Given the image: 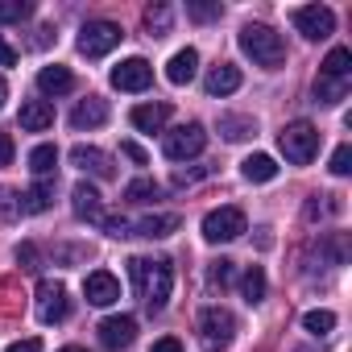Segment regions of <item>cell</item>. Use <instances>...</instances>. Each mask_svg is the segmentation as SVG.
Wrapping results in <instances>:
<instances>
[{
	"label": "cell",
	"instance_id": "obj_39",
	"mask_svg": "<svg viewBox=\"0 0 352 352\" xmlns=\"http://www.w3.org/2000/svg\"><path fill=\"white\" fill-rule=\"evenodd\" d=\"M5 352H42V340H38V336H30V340H17V344H9Z\"/></svg>",
	"mask_w": 352,
	"mask_h": 352
},
{
	"label": "cell",
	"instance_id": "obj_33",
	"mask_svg": "<svg viewBox=\"0 0 352 352\" xmlns=\"http://www.w3.org/2000/svg\"><path fill=\"white\" fill-rule=\"evenodd\" d=\"M187 17H191V21H216V17H220V0H212V5H208V0H191V5H187Z\"/></svg>",
	"mask_w": 352,
	"mask_h": 352
},
{
	"label": "cell",
	"instance_id": "obj_16",
	"mask_svg": "<svg viewBox=\"0 0 352 352\" xmlns=\"http://www.w3.org/2000/svg\"><path fill=\"white\" fill-rule=\"evenodd\" d=\"M179 216L174 212H157V216H145V220H137L133 224V232L129 236H145V241H162V236H170V232H179Z\"/></svg>",
	"mask_w": 352,
	"mask_h": 352
},
{
	"label": "cell",
	"instance_id": "obj_25",
	"mask_svg": "<svg viewBox=\"0 0 352 352\" xmlns=\"http://www.w3.org/2000/svg\"><path fill=\"white\" fill-rule=\"evenodd\" d=\"M220 133H224V141H249L257 133V120L253 116H220Z\"/></svg>",
	"mask_w": 352,
	"mask_h": 352
},
{
	"label": "cell",
	"instance_id": "obj_6",
	"mask_svg": "<svg viewBox=\"0 0 352 352\" xmlns=\"http://www.w3.org/2000/svg\"><path fill=\"white\" fill-rule=\"evenodd\" d=\"M245 232H249V220L241 208H216L204 216V241H212V245H228Z\"/></svg>",
	"mask_w": 352,
	"mask_h": 352
},
{
	"label": "cell",
	"instance_id": "obj_9",
	"mask_svg": "<svg viewBox=\"0 0 352 352\" xmlns=\"http://www.w3.org/2000/svg\"><path fill=\"white\" fill-rule=\"evenodd\" d=\"M71 315V298H67V286L54 282V278H42L38 282V319L50 327V323H63Z\"/></svg>",
	"mask_w": 352,
	"mask_h": 352
},
{
	"label": "cell",
	"instance_id": "obj_36",
	"mask_svg": "<svg viewBox=\"0 0 352 352\" xmlns=\"http://www.w3.org/2000/svg\"><path fill=\"white\" fill-rule=\"evenodd\" d=\"M100 224H104L108 236H129V220L124 216H100Z\"/></svg>",
	"mask_w": 352,
	"mask_h": 352
},
{
	"label": "cell",
	"instance_id": "obj_29",
	"mask_svg": "<svg viewBox=\"0 0 352 352\" xmlns=\"http://www.w3.org/2000/svg\"><path fill=\"white\" fill-rule=\"evenodd\" d=\"M124 199H129V204H153V199H162V187H157L153 179H133V183L124 187Z\"/></svg>",
	"mask_w": 352,
	"mask_h": 352
},
{
	"label": "cell",
	"instance_id": "obj_35",
	"mask_svg": "<svg viewBox=\"0 0 352 352\" xmlns=\"http://www.w3.org/2000/svg\"><path fill=\"white\" fill-rule=\"evenodd\" d=\"M208 278H212V286H228V282H232V261H228V257H220V261H212V270H208Z\"/></svg>",
	"mask_w": 352,
	"mask_h": 352
},
{
	"label": "cell",
	"instance_id": "obj_1",
	"mask_svg": "<svg viewBox=\"0 0 352 352\" xmlns=\"http://www.w3.org/2000/svg\"><path fill=\"white\" fill-rule=\"evenodd\" d=\"M129 274L137 282V294L149 311H162L170 302V290H174V270L170 261H149V257H133L129 261Z\"/></svg>",
	"mask_w": 352,
	"mask_h": 352
},
{
	"label": "cell",
	"instance_id": "obj_24",
	"mask_svg": "<svg viewBox=\"0 0 352 352\" xmlns=\"http://www.w3.org/2000/svg\"><path fill=\"white\" fill-rule=\"evenodd\" d=\"M50 199H54V187H50V183H38V187H30L25 195H17V208H21L25 216H38V212L50 208Z\"/></svg>",
	"mask_w": 352,
	"mask_h": 352
},
{
	"label": "cell",
	"instance_id": "obj_4",
	"mask_svg": "<svg viewBox=\"0 0 352 352\" xmlns=\"http://www.w3.org/2000/svg\"><path fill=\"white\" fill-rule=\"evenodd\" d=\"M199 340H204L208 352L232 348V340H236V319H232V311H224V307H204V311H199Z\"/></svg>",
	"mask_w": 352,
	"mask_h": 352
},
{
	"label": "cell",
	"instance_id": "obj_2",
	"mask_svg": "<svg viewBox=\"0 0 352 352\" xmlns=\"http://www.w3.org/2000/svg\"><path fill=\"white\" fill-rule=\"evenodd\" d=\"M241 50L253 58V67H265V71H274V67L286 63V42L270 25H245L241 30Z\"/></svg>",
	"mask_w": 352,
	"mask_h": 352
},
{
	"label": "cell",
	"instance_id": "obj_42",
	"mask_svg": "<svg viewBox=\"0 0 352 352\" xmlns=\"http://www.w3.org/2000/svg\"><path fill=\"white\" fill-rule=\"evenodd\" d=\"M13 63H17V50H13L5 38H0V67H13Z\"/></svg>",
	"mask_w": 352,
	"mask_h": 352
},
{
	"label": "cell",
	"instance_id": "obj_5",
	"mask_svg": "<svg viewBox=\"0 0 352 352\" xmlns=\"http://www.w3.org/2000/svg\"><path fill=\"white\" fill-rule=\"evenodd\" d=\"M120 38H124V30L116 25V21H87L83 30H79V54L83 58H104L108 50H116L120 46Z\"/></svg>",
	"mask_w": 352,
	"mask_h": 352
},
{
	"label": "cell",
	"instance_id": "obj_19",
	"mask_svg": "<svg viewBox=\"0 0 352 352\" xmlns=\"http://www.w3.org/2000/svg\"><path fill=\"white\" fill-rule=\"evenodd\" d=\"M195 71H199V54L187 46V50H179V54H170V63H166V79L174 83V87H183V83H191L195 79Z\"/></svg>",
	"mask_w": 352,
	"mask_h": 352
},
{
	"label": "cell",
	"instance_id": "obj_18",
	"mask_svg": "<svg viewBox=\"0 0 352 352\" xmlns=\"http://www.w3.org/2000/svg\"><path fill=\"white\" fill-rule=\"evenodd\" d=\"M17 120H21L25 133H46L54 124V108H50V100H25Z\"/></svg>",
	"mask_w": 352,
	"mask_h": 352
},
{
	"label": "cell",
	"instance_id": "obj_44",
	"mask_svg": "<svg viewBox=\"0 0 352 352\" xmlns=\"http://www.w3.org/2000/svg\"><path fill=\"white\" fill-rule=\"evenodd\" d=\"M58 352H87V348H75V344H67V348H58Z\"/></svg>",
	"mask_w": 352,
	"mask_h": 352
},
{
	"label": "cell",
	"instance_id": "obj_26",
	"mask_svg": "<svg viewBox=\"0 0 352 352\" xmlns=\"http://www.w3.org/2000/svg\"><path fill=\"white\" fill-rule=\"evenodd\" d=\"M170 21H174V9H170V5H149V9H145V30H149V38H166V34H170Z\"/></svg>",
	"mask_w": 352,
	"mask_h": 352
},
{
	"label": "cell",
	"instance_id": "obj_8",
	"mask_svg": "<svg viewBox=\"0 0 352 352\" xmlns=\"http://www.w3.org/2000/svg\"><path fill=\"white\" fill-rule=\"evenodd\" d=\"M204 145H208V133H204V124H179V129H170L166 133V157L170 162H187V157H199L204 153Z\"/></svg>",
	"mask_w": 352,
	"mask_h": 352
},
{
	"label": "cell",
	"instance_id": "obj_38",
	"mask_svg": "<svg viewBox=\"0 0 352 352\" xmlns=\"http://www.w3.org/2000/svg\"><path fill=\"white\" fill-rule=\"evenodd\" d=\"M120 153H124L129 162H137V166H149V153H145L137 141H124V145H120Z\"/></svg>",
	"mask_w": 352,
	"mask_h": 352
},
{
	"label": "cell",
	"instance_id": "obj_22",
	"mask_svg": "<svg viewBox=\"0 0 352 352\" xmlns=\"http://www.w3.org/2000/svg\"><path fill=\"white\" fill-rule=\"evenodd\" d=\"M241 174H245L249 183H274L278 179V162L270 153H253V157L241 162Z\"/></svg>",
	"mask_w": 352,
	"mask_h": 352
},
{
	"label": "cell",
	"instance_id": "obj_30",
	"mask_svg": "<svg viewBox=\"0 0 352 352\" xmlns=\"http://www.w3.org/2000/svg\"><path fill=\"white\" fill-rule=\"evenodd\" d=\"M34 13L30 0H0V25H13V21H25Z\"/></svg>",
	"mask_w": 352,
	"mask_h": 352
},
{
	"label": "cell",
	"instance_id": "obj_17",
	"mask_svg": "<svg viewBox=\"0 0 352 352\" xmlns=\"http://www.w3.org/2000/svg\"><path fill=\"white\" fill-rule=\"evenodd\" d=\"M204 87H208V96H232V91L241 87V67H232V63H216V67L208 71Z\"/></svg>",
	"mask_w": 352,
	"mask_h": 352
},
{
	"label": "cell",
	"instance_id": "obj_20",
	"mask_svg": "<svg viewBox=\"0 0 352 352\" xmlns=\"http://www.w3.org/2000/svg\"><path fill=\"white\" fill-rule=\"evenodd\" d=\"M38 87H42L46 96H71V91H75V75L54 63V67H42V71H38Z\"/></svg>",
	"mask_w": 352,
	"mask_h": 352
},
{
	"label": "cell",
	"instance_id": "obj_41",
	"mask_svg": "<svg viewBox=\"0 0 352 352\" xmlns=\"http://www.w3.org/2000/svg\"><path fill=\"white\" fill-rule=\"evenodd\" d=\"M9 162H13V137L0 133V166H9Z\"/></svg>",
	"mask_w": 352,
	"mask_h": 352
},
{
	"label": "cell",
	"instance_id": "obj_21",
	"mask_svg": "<svg viewBox=\"0 0 352 352\" xmlns=\"http://www.w3.org/2000/svg\"><path fill=\"white\" fill-rule=\"evenodd\" d=\"M71 208H75L79 220H100V191H96L91 183H75V191H71Z\"/></svg>",
	"mask_w": 352,
	"mask_h": 352
},
{
	"label": "cell",
	"instance_id": "obj_28",
	"mask_svg": "<svg viewBox=\"0 0 352 352\" xmlns=\"http://www.w3.org/2000/svg\"><path fill=\"white\" fill-rule=\"evenodd\" d=\"M241 294H245L249 307H257V302L265 298V270H261V265H253V270L241 278Z\"/></svg>",
	"mask_w": 352,
	"mask_h": 352
},
{
	"label": "cell",
	"instance_id": "obj_34",
	"mask_svg": "<svg viewBox=\"0 0 352 352\" xmlns=\"http://www.w3.org/2000/svg\"><path fill=\"white\" fill-rule=\"evenodd\" d=\"M327 170L344 179V174L352 170V145H336V153H331V166H327Z\"/></svg>",
	"mask_w": 352,
	"mask_h": 352
},
{
	"label": "cell",
	"instance_id": "obj_7",
	"mask_svg": "<svg viewBox=\"0 0 352 352\" xmlns=\"http://www.w3.org/2000/svg\"><path fill=\"white\" fill-rule=\"evenodd\" d=\"M290 21H294V30H298L307 42H323V38L336 34V13H331L327 5H298V9L290 13Z\"/></svg>",
	"mask_w": 352,
	"mask_h": 352
},
{
	"label": "cell",
	"instance_id": "obj_37",
	"mask_svg": "<svg viewBox=\"0 0 352 352\" xmlns=\"http://www.w3.org/2000/svg\"><path fill=\"white\" fill-rule=\"evenodd\" d=\"M17 261H21V270H38L42 261H38V245H17Z\"/></svg>",
	"mask_w": 352,
	"mask_h": 352
},
{
	"label": "cell",
	"instance_id": "obj_11",
	"mask_svg": "<svg viewBox=\"0 0 352 352\" xmlns=\"http://www.w3.org/2000/svg\"><path fill=\"white\" fill-rule=\"evenodd\" d=\"M83 294H87L91 307H112V302L120 298V282H116L108 270H91L87 282H83Z\"/></svg>",
	"mask_w": 352,
	"mask_h": 352
},
{
	"label": "cell",
	"instance_id": "obj_10",
	"mask_svg": "<svg viewBox=\"0 0 352 352\" xmlns=\"http://www.w3.org/2000/svg\"><path fill=\"white\" fill-rule=\"evenodd\" d=\"M112 87L116 91H145L149 83H153V67L145 63V58H124L120 67H112Z\"/></svg>",
	"mask_w": 352,
	"mask_h": 352
},
{
	"label": "cell",
	"instance_id": "obj_27",
	"mask_svg": "<svg viewBox=\"0 0 352 352\" xmlns=\"http://www.w3.org/2000/svg\"><path fill=\"white\" fill-rule=\"evenodd\" d=\"M30 170L38 174V179H50V174L58 170V149H54V145H38V149L30 153Z\"/></svg>",
	"mask_w": 352,
	"mask_h": 352
},
{
	"label": "cell",
	"instance_id": "obj_14",
	"mask_svg": "<svg viewBox=\"0 0 352 352\" xmlns=\"http://www.w3.org/2000/svg\"><path fill=\"white\" fill-rule=\"evenodd\" d=\"M108 120V100H100V96H87V100H79L75 104V112H71V129H100Z\"/></svg>",
	"mask_w": 352,
	"mask_h": 352
},
{
	"label": "cell",
	"instance_id": "obj_3",
	"mask_svg": "<svg viewBox=\"0 0 352 352\" xmlns=\"http://www.w3.org/2000/svg\"><path fill=\"white\" fill-rule=\"evenodd\" d=\"M278 149L286 153L290 166H307L315 153H319V129L311 120H294L278 133Z\"/></svg>",
	"mask_w": 352,
	"mask_h": 352
},
{
	"label": "cell",
	"instance_id": "obj_43",
	"mask_svg": "<svg viewBox=\"0 0 352 352\" xmlns=\"http://www.w3.org/2000/svg\"><path fill=\"white\" fill-rule=\"evenodd\" d=\"M5 100H9V83H5V75H0V108H5Z\"/></svg>",
	"mask_w": 352,
	"mask_h": 352
},
{
	"label": "cell",
	"instance_id": "obj_31",
	"mask_svg": "<svg viewBox=\"0 0 352 352\" xmlns=\"http://www.w3.org/2000/svg\"><path fill=\"white\" fill-rule=\"evenodd\" d=\"M302 327H307L311 336H331L336 315H331V311H307V315H302Z\"/></svg>",
	"mask_w": 352,
	"mask_h": 352
},
{
	"label": "cell",
	"instance_id": "obj_32",
	"mask_svg": "<svg viewBox=\"0 0 352 352\" xmlns=\"http://www.w3.org/2000/svg\"><path fill=\"white\" fill-rule=\"evenodd\" d=\"M344 91H348V83H336V79H315V100H323V104L344 100Z\"/></svg>",
	"mask_w": 352,
	"mask_h": 352
},
{
	"label": "cell",
	"instance_id": "obj_13",
	"mask_svg": "<svg viewBox=\"0 0 352 352\" xmlns=\"http://www.w3.org/2000/svg\"><path fill=\"white\" fill-rule=\"evenodd\" d=\"M71 166H79L83 174H96V179H112V157L104 153V149H96V145H75L71 149Z\"/></svg>",
	"mask_w": 352,
	"mask_h": 352
},
{
	"label": "cell",
	"instance_id": "obj_23",
	"mask_svg": "<svg viewBox=\"0 0 352 352\" xmlns=\"http://www.w3.org/2000/svg\"><path fill=\"white\" fill-rule=\"evenodd\" d=\"M348 71H352V50L348 46H336L323 67H319V79H336V83H348Z\"/></svg>",
	"mask_w": 352,
	"mask_h": 352
},
{
	"label": "cell",
	"instance_id": "obj_12",
	"mask_svg": "<svg viewBox=\"0 0 352 352\" xmlns=\"http://www.w3.org/2000/svg\"><path fill=\"white\" fill-rule=\"evenodd\" d=\"M100 340H104V348H129L137 340V319L133 315H108L100 323Z\"/></svg>",
	"mask_w": 352,
	"mask_h": 352
},
{
	"label": "cell",
	"instance_id": "obj_40",
	"mask_svg": "<svg viewBox=\"0 0 352 352\" xmlns=\"http://www.w3.org/2000/svg\"><path fill=\"white\" fill-rule=\"evenodd\" d=\"M149 352H183V344L174 340V336H162V340H157V344H153Z\"/></svg>",
	"mask_w": 352,
	"mask_h": 352
},
{
	"label": "cell",
	"instance_id": "obj_15",
	"mask_svg": "<svg viewBox=\"0 0 352 352\" xmlns=\"http://www.w3.org/2000/svg\"><path fill=\"white\" fill-rule=\"evenodd\" d=\"M129 120H133V129H141V133H162L166 120H170V104H166V100H157V104H137V108L129 112Z\"/></svg>",
	"mask_w": 352,
	"mask_h": 352
}]
</instances>
